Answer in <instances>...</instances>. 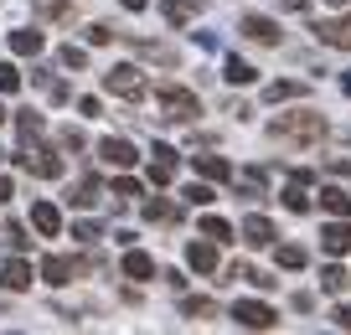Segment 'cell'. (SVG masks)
Here are the masks:
<instances>
[{"label":"cell","instance_id":"bcb514c9","mask_svg":"<svg viewBox=\"0 0 351 335\" xmlns=\"http://www.w3.org/2000/svg\"><path fill=\"white\" fill-rule=\"evenodd\" d=\"M274 5H279V11H300V16L310 11V0H274Z\"/></svg>","mask_w":351,"mask_h":335},{"label":"cell","instance_id":"9a60e30c","mask_svg":"<svg viewBox=\"0 0 351 335\" xmlns=\"http://www.w3.org/2000/svg\"><path fill=\"white\" fill-rule=\"evenodd\" d=\"M217 248H222V243H212V238L191 243V248H186V263H191L197 273H217Z\"/></svg>","mask_w":351,"mask_h":335},{"label":"cell","instance_id":"f35d334b","mask_svg":"<svg viewBox=\"0 0 351 335\" xmlns=\"http://www.w3.org/2000/svg\"><path fill=\"white\" fill-rule=\"evenodd\" d=\"M109 42H114V32H109L104 21H93V26H88V47H109Z\"/></svg>","mask_w":351,"mask_h":335},{"label":"cell","instance_id":"5b68a950","mask_svg":"<svg viewBox=\"0 0 351 335\" xmlns=\"http://www.w3.org/2000/svg\"><path fill=\"white\" fill-rule=\"evenodd\" d=\"M232 320H238L243 330H274L279 314L269 310V304H258V299H238V304H232Z\"/></svg>","mask_w":351,"mask_h":335},{"label":"cell","instance_id":"836d02e7","mask_svg":"<svg viewBox=\"0 0 351 335\" xmlns=\"http://www.w3.org/2000/svg\"><path fill=\"white\" fill-rule=\"evenodd\" d=\"M202 238H212V243H232V227L222 222V216H202Z\"/></svg>","mask_w":351,"mask_h":335},{"label":"cell","instance_id":"d6986e66","mask_svg":"<svg viewBox=\"0 0 351 335\" xmlns=\"http://www.w3.org/2000/svg\"><path fill=\"white\" fill-rule=\"evenodd\" d=\"M191 165H197L202 181H232V165L222 155H191Z\"/></svg>","mask_w":351,"mask_h":335},{"label":"cell","instance_id":"f546056e","mask_svg":"<svg viewBox=\"0 0 351 335\" xmlns=\"http://www.w3.org/2000/svg\"><path fill=\"white\" fill-rule=\"evenodd\" d=\"M181 314H186V320H207V314H217V304H212L207 294H186V299H181Z\"/></svg>","mask_w":351,"mask_h":335},{"label":"cell","instance_id":"681fc988","mask_svg":"<svg viewBox=\"0 0 351 335\" xmlns=\"http://www.w3.org/2000/svg\"><path fill=\"white\" fill-rule=\"evenodd\" d=\"M341 93H346V98H351V73H346V77H341Z\"/></svg>","mask_w":351,"mask_h":335},{"label":"cell","instance_id":"277c9868","mask_svg":"<svg viewBox=\"0 0 351 335\" xmlns=\"http://www.w3.org/2000/svg\"><path fill=\"white\" fill-rule=\"evenodd\" d=\"M104 88H109L114 98H124V103H140L145 93H150V83H145V73L134 62H119V67H109L104 73Z\"/></svg>","mask_w":351,"mask_h":335},{"label":"cell","instance_id":"c3c4849f","mask_svg":"<svg viewBox=\"0 0 351 335\" xmlns=\"http://www.w3.org/2000/svg\"><path fill=\"white\" fill-rule=\"evenodd\" d=\"M11 196H16V186L5 181V175H0V201H11Z\"/></svg>","mask_w":351,"mask_h":335},{"label":"cell","instance_id":"6da1fadb","mask_svg":"<svg viewBox=\"0 0 351 335\" xmlns=\"http://www.w3.org/2000/svg\"><path fill=\"white\" fill-rule=\"evenodd\" d=\"M326 114H315V108H295V114H274L269 119V140L274 145H320L326 140Z\"/></svg>","mask_w":351,"mask_h":335},{"label":"cell","instance_id":"484cf974","mask_svg":"<svg viewBox=\"0 0 351 335\" xmlns=\"http://www.w3.org/2000/svg\"><path fill=\"white\" fill-rule=\"evenodd\" d=\"M274 263L295 273V269H305V263H310V253L300 248V243H279V248H274Z\"/></svg>","mask_w":351,"mask_h":335},{"label":"cell","instance_id":"8d00e7d4","mask_svg":"<svg viewBox=\"0 0 351 335\" xmlns=\"http://www.w3.org/2000/svg\"><path fill=\"white\" fill-rule=\"evenodd\" d=\"M114 196H119V201H130V196H145V191H140V181H134V175H119V181H114Z\"/></svg>","mask_w":351,"mask_h":335},{"label":"cell","instance_id":"3957f363","mask_svg":"<svg viewBox=\"0 0 351 335\" xmlns=\"http://www.w3.org/2000/svg\"><path fill=\"white\" fill-rule=\"evenodd\" d=\"M155 103H160V119H171V124H191L202 114V98L191 88H176V83L155 88Z\"/></svg>","mask_w":351,"mask_h":335},{"label":"cell","instance_id":"d590c367","mask_svg":"<svg viewBox=\"0 0 351 335\" xmlns=\"http://www.w3.org/2000/svg\"><path fill=\"white\" fill-rule=\"evenodd\" d=\"M73 238L83 243V248H93V243L104 238V227H99V222H73Z\"/></svg>","mask_w":351,"mask_h":335},{"label":"cell","instance_id":"5bb4252c","mask_svg":"<svg viewBox=\"0 0 351 335\" xmlns=\"http://www.w3.org/2000/svg\"><path fill=\"white\" fill-rule=\"evenodd\" d=\"M274 238H279V232H274V222H269V216L253 212L248 222H243V243H248V248H269Z\"/></svg>","mask_w":351,"mask_h":335},{"label":"cell","instance_id":"ab89813d","mask_svg":"<svg viewBox=\"0 0 351 335\" xmlns=\"http://www.w3.org/2000/svg\"><path fill=\"white\" fill-rule=\"evenodd\" d=\"M47 98H52V103H67V98H73V88H67L62 77H52V83H47Z\"/></svg>","mask_w":351,"mask_h":335},{"label":"cell","instance_id":"8992f818","mask_svg":"<svg viewBox=\"0 0 351 335\" xmlns=\"http://www.w3.org/2000/svg\"><path fill=\"white\" fill-rule=\"evenodd\" d=\"M83 269H88L83 258H67V253H52V258L42 263V279L52 284V289H62V284H73V279H77Z\"/></svg>","mask_w":351,"mask_h":335},{"label":"cell","instance_id":"e0dca14e","mask_svg":"<svg viewBox=\"0 0 351 335\" xmlns=\"http://www.w3.org/2000/svg\"><path fill=\"white\" fill-rule=\"evenodd\" d=\"M155 160H150V181L155 186H171V175H176V150H171V145H155Z\"/></svg>","mask_w":351,"mask_h":335},{"label":"cell","instance_id":"cb8c5ba5","mask_svg":"<svg viewBox=\"0 0 351 335\" xmlns=\"http://www.w3.org/2000/svg\"><path fill=\"white\" fill-rule=\"evenodd\" d=\"M150 273H155V258H150V253H140V248L124 253V279H150Z\"/></svg>","mask_w":351,"mask_h":335},{"label":"cell","instance_id":"7a4b0ae2","mask_svg":"<svg viewBox=\"0 0 351 335\" xmlns=\"http://www.w3.org/2000/svg\"><path fill=\"white\" fill-rule=\"evenodd\" d=\"M16 165H21L26 175H42V181H57V175H62V155H57L52 145H42V134H36V140H21Z\"/></svg>","mask_w":351,"mask_h":335},{"label":"cell","instance_id":"f6af8a7d","mask_svg":"<svg viewBox=\"0 0 351 335\" xmlns=\"http://www.w3.org/2000/svg\"><path fill=\"white\" fill-rule=\"evenodd\" d=\"M289 304H295L300 314H310V310H315V294H295V299H289Z\"/></svg>","mask_w":351,"mask_h":335},{"label":"cell","instance_id":"7dc6e473","mask_svg":"<svg viewBox=\"0 0 351 335\" xmlns=\"http://www.w3.org/2000/svg\"><path fill=\"white\" fill-rule=\"evenodd\" d=\"M119 5H124V11H134V16H140L145 5H150V0H119Z\"/></svg>","mask_w":351,"mask_h":335},{"label":"cell","instance_id":"4dcf8cb0","mask_svg":"<svg viewBox=\"0 0 351 335\" xmlns=\"http://www.w3.org/2000/svg\"><path fill=\"white\" fill-rule=\"evenodd\" d=\"M11 52L16 57H36L42 52V32H11Z\"/></svg>","mask_w":351,"mask_h":335},{"label":"cell","instance_id":"30bf717a","mask_svg":"<svg viewBox=\"0 0 351 335\" xmlns=\"http://www.w3.org/2000/svg\"><path fill=\"white\" fill-rule=\"evenodd\" d=\"M232 186H238V201H263V196H269V175H263L258 165L238 171V175H232Z\"/></svg>","mask_w":351,"mask_h":335},{"label":"cell","instance_id":"f5cc1de1","mask_svg":"<svg viewBox=\"0 0 351 335\" xmlns=\"http://www.w3.org/2000/svg\"><path fill=\"white\" fill-rule=\"evenodd\" d=\"M0 160H5V150H0Z\"/></svg>","mask_w":351,"mask_h":335},{"label":"cell","instance_id":"7bdbcfd3","mask_svg":"<svg viewBox=\"0 0 351 335\" xmlns=\"http://www.w3.org/2000/svg\"><path fill=\"white\" fill-rule=\"evenodd\" d=\"M83 145H88V140H83V129H62V150H73V155H77Z\"/></svg>","mask_w":351,"mask_h":335},{"label":"cell","instance_id":"ba28073f","mask_svg":"<svg viewBox=\"0 0 351 335\" xmlns=\"http://www.w3.org/2000/svg\"><path fill=\"white\" fill-rule=\"evenodd\" d=\"M310 32H315V42H320V47H341V52H346V47H351V16H330V21H315Z\"/></svg>","mask_w":351,"mask_h":335},{"label":"cell","instance_id":"ee69618b","mask_svg":"<svg viewBox=\"0 0 351 335\" xmlns=\"http://www.w3.org/2000/svg\"><path fill=\"white\" fill-rule=\"evenodd\" d=\"M330 325H336V330H351V304H336V314H330Z\"/></svg>","mask_w":351,"mask_h":335},{"label":"cell","instance_id":"816d5d0a","mask_svg":"<svg viewBox=\"0 0 351 335\" xmlns=\"http://www.w3.org/2000/svg\"><path fill=\"white\" fill-rule=\"evenodd\" d=\"M5 119H11V114H5V108H0V124H5Z\"/></svg>","mask_w":351,"mask_h":335},{"label":"cell","instance_id":"603a6c76","mask_svg":"<svg viewBox=\"0 0 351 335\" xmlns=\"http://www.w3.org/2000/svg\"><path fill=\"white\" fill-rule=\"evenodd\" d=\"M99 196H104V181H99V175H83V181L67 191V201H73V206H93Z\"/></svg>","mask_w":351,"mask_h":335},{"label":"cell","instance_id":"44dd1931","mask_svg":"<svg viewBox=\"0 0 351 335\" xmlns=\"http://www.w3.org/2000/svg\"><path fill=\"white\" fill-rule=\"evenodd\" d=\"M320 212L351 216V191H341V186H320Z\"/></svg>","mask_w":351,"mask_h":335},{"label":"cell","instance_id":"ffe728a7","mask_svg":"<svg viewBox=\"0 0 351 335\" xmlns=\"http://www.w3.org/2000/svg\"><path fill=\"white\" fill-rule=\"evenodd\" d=\"M197 11H202V0H160V16L171 26H186V21H197Z\"/></svg>","mask_w":351,"mask_h":335},{"label":"cell","instance_id":"2e32d148","mask_svg":"<svg viewBox=\"0 0 351 335\" xmlns=\"http://www.w3.org/2000/svg\"><path fill=\"white\" fill-rule=\"evenodd\" d=\"M32 227L42 232V238H57V232H62V212H57L52 201H36L32 206Z\"/></svg>","mask_w":351,"mask_h":335},{"label":"cell","instance_id":"52a82bcc","mask_svg":"<svg viewBox=\"0 0 351 335\" xmlns=\"http://www.w3.org/2000/svg\"><path fill=\"white\" fill-rule=\"evenodd\" d=\"M238 32L248 36V42H258V47H279V42H285L279 21H269V16H243V21H238Z\"/></svg>","mask_w":351,"mask_h":335},{"label":"cell","instance_id":"ac0fdd59","mask_svg":"<svg viewBox=\"0 0 351 335\" xmlns=\"http://www.w3.org/2000/svg\"><path fill=\"white\" fill-rule=\"evenodd\" d=\"M145 222L176 227V222H181V206H176V201H165V196H150V201H145Z\"/></svg>","mask_w":351,"mask_h":335},{"label":"cell","instance_id":"1f68e13d","mask_svg":"<svg viewBox=\"0 0 351 335\" xmlns=\"http://www.w3.org/2000/svg\"><path fill=\"white\" fill-rule=\"evenodd\" d=\"M42 129H47L42 114H32V108H21V114H16V134H21V140H36Z\"/></svg>","mask_w":351,"mask_h":335},{"label":"cell","instance_id":"f1b7e54d","mask_svg":"<svg viewBox=\"0 0 351 335\" xmlns=\"http://www.w3.org/2000/svg\"><path fill=\"white\" fill-rule=\"evenodd\" d=\"M320 289H326V294H346L351 289V273L341 269V263H326V269H320Z\"/></svg>","mask_w":351,"mask_h":335},{"label":"cell","instance_id":"7402d4cb","mask_svg":"<svg viewBox=\"0 0 351 335\" xmlns=\"http://www.w3.org/2000/svg\"><path fill=\"white\" fill-rule=\"evenodd\" d=\"M305 93H310V88L295 83V77H279V83L263 88V98H269V103H289V98H305Z\"/></svg>","mask_w":351,"mask_h":335},{"label":"cell","instance_id":"9c48e42d","mask_svg":"<svg viewBox=\"0 0 351 335\" xmlns=\"http://www.w3.org/2000/svg\"><path fill=\"white\" fill-rule=\"evenodd\" d=\"M320 248H326L330 258H346V253H351V222H346V216H336V222L320 227Z\"/></svg>","mask_w":351,"mask_h":335},{"label":"cell","instance_id":"8fae6325","mask_svg":"<svg viewBox=\"0 0 351 335\" xmlns=\"http://www.w3.org/2000/svg\"><path fill=\"white\" fill-rule=\"evenodd\" d=\"M99 160H104V165H114V171H130V165L140 160V150H134L130 140H114V134H109V140L99 145Z\"/></svg>","mask_w":351,"mask_h":335},{"label":"cell","instance_id":"d4e9b609","mask_svg":"<svg viewBox=\"0 0 351 335\" xmlns=\"http://www.w3.org/2000/svg\"><path fill=\"white\" fill-rule=\"evenodd\" d=\"M279 201H285V212L305 216V212H310V196H305V181H295V175H289V186H285V196H279Z\"/></svg>","mask_w":351,"mask_h":335},{"label":"cell","instance_id":"f907efd6","mask_svg":"<svg viewBox=\"0 0 351 335\" xmlns=\"http://www.w3.org/2000/svg\"><path fill=\"white\" fill-rule=\"evenodd\" d=\"M326 5H336V11H341V5H351V0H326Z\"/></svg>","mask_w":351,"mask_h":335},{"label":"cell","instance_id":"83f0119b","mask_svg":"<svg viewBox=\"0 0 351 335\" xmlns=\"http://www.w3.org/2000/svg\"><path fill=\"white\" fill-rule=\"evenodd\" d=\"M222 77H228L232 88H243V83H253V77H258V67L243 62V57H228V62H222Z\"/></svg>","mask_w":351,"mask_h":335},{"label":"cell","instance_id":"d6a6232c","mask_svg":"<svg viewBox=\"0 0 351 335\" xmlns=\"http://www.w3.org/2000/svg\"><path fill=\"white\" fill-rule=\"evenodd\" d=\"M181 196H186L191 206H212V201H217V191H212V181H191V186H186V191H181Z\"/></svg>","mask_w":351,"mask_h":335},{"label":"cell","instance_id":"4316f807","mask_svg":"<svg viewBox=\"0 0 351 335\" xmlns=\"http://www.w3.org/2000/svg\"><path fill=\"white\" fill-rule=\"evenodd\" d=\"M32 11L42 21H73V0H32Z\"/></svg>","mask_w":351,"mask_h":335},{"label":"cell","instance_id":"7c38bea8","mask_svg":"<svg viewBox=\"0 0 351 335\" xmlns=\"http://www.w3.org/2000/svg\"><path fill=\"white\" fill-rule=\"evenodd\" d=\"M130 52H134V57H145V62L176 67V47H165V42H150V36H130Z\"/></svg>","mask_w":351,"mask_h":335},{"label":"cell","instance_id":"74e56055","mask_svg":"<svg viewBox=\"0 0 351 335\" xmlns=\"http://www.w3.org/2000/svg\"><path fill=\"white\" fill-rule=\"evenodd\" d=\"M16 88H21V73L11 62H0V93H16Z\"/></svg>","mask_w":351,"mask_h":335},{"label":"cell","instance_id":"b9f144b4","mask_svg":"<svg viewBox=\"0 0 351 335\" xmlns=\"http://www.w3.org/2000/svg\"><path fill=\"white\" fill-rule=\"evenodd\" d=\"M77 114H83V119H99V114H104V103H99L93 93H88V98H77Z\"/></svg>","mask_w":351,"mask_h":335},{"label":"cell","instance_id":"60d3db41","mask_svg":"<svg viewBox=\"0 0 351 335\" xmlns=\"http://www.w3.org/2000/svg\"><path fill=\"white\" fill-rule=\"evenodd\" d=\"M5 238H11V248H16V253H26V243H32V238H26V227H21V222H11V227H5Z\"/></svg>","mask_w":351,"mask_h":335},{"label":"cell","instance_id":"e575fe53","mask_svg":"<svg viewBox=\"0 0 351 335\" xmlns=\"http://www.w3.org/2000/svg\"><path fill=\"white\" fill-rule=\"evenodd\" d=\"M57 62H62V67H73V73H83V67H88V52H83V47H73V42H67L62 52H57Z\"/></svg>","mask_w":351,"mask_h":335},{"label":"cell","instance_id":"4fadbf2b","mask_svg":"<svg viewBox=\"0 0 351 335\" xmlns=\"http://www.w3.org/2000/svg\"><path fill=\"white\" fill-rule=\"evenodd\" d=\"M0 289H11V294H21V289H32V263L16 253V258H5V269H0Z\"/></svg>","mask_w":351,"mask_h":335}]
</instances>
